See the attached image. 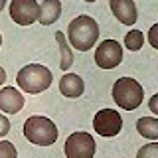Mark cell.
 Wrapping results in <instances>:
<instances>
[{"label":"cell","instance_id":"6da1fadb","mask_svg":"<svg viewBox=\"0 0 158 158\" xmlns=\"http://www.w3.org/2000/svg\"><path fill=\"white\" fill-rule=\"evenodd\" d=\"M97 38H99V24L95 22V18L81 14L69 22L67 42L71 44V48L79 49V52H87L95 46Z\"/></svg>","mask_w":158,"mask_h":158},{"label":"cell","instance_id":"7a4b0ae2","mask_svg":"<svg viewBox=\"0 0 158 158\" xmlns=\"http://www.w3.org/2000/svg\"><path fill=\"white\" fill-rule=\"evenodd\" d=\"M52 71L46 65H40V63H28L18 71L16 75V83L24 93L30 95H38V93L46 91L52 85Z\"/></svg>","mask_w":158,"mask_h":158},{"label":"cell","instance_id":"3957f363","mask_svg":"<svg viewBox=\"0 0 158 158\" xmlns=\"http://www.w3.org/2000/svg\"><path fill=\"white\" fill-rule=\"evenodd\" d=\"M144 89L132 77H118L113 85V101L125 111H135L142 105Z\"/></svg>","mask_w":158,"mask_h":158},{"label":"cell","instance_id":"277c9868","mask_svg":"<svg viewBox=\"0 0 158 158\" xmlns=\"http://www.w3.org/2000/svg\"><path fill=\"white\" fill-rule=\"evenodd\" d=\"M24 136L38 146H52L57 140V127L48 117L34 115L24 123Z\"/></svg>","mask_w":158,"mask_h":158},{"label":"cell","instance_id":"5b68a950","mask_svg":"<svg viewBox=\"0 0 158 158\" xmlns=\"http://www.w3.org/2000/svg\"><path fill=\"white\" fill-rule=\"evenodd\" d=\"M63 150H65L67 158H93L97 150V144H95V138L89 132L79 131L67 136Z\"/></svg>","mask_w":158,"mask_h":158},{"label":"cell","instance_id":"8992f818","mask_svg":"<svg viewBox=\"0 0 158 158\" xmlns=\"http://www.w3.org/2000/svg\"><path fill=\"white\" fill-rule=\"evenodd\" d=\"M93 128L101 136H117L123 128V117L113 109H101L93 117Z\"/></svg>","mask_w":158,"mask_h":158},{"label":"cell","instance_id":"52a82bcc","mask_svg":"<svg viewBox=\"0 0 158 158\" xmlns=\"http://www.w3.org/2000/svg\"><path fill=\"white\" fill-rule=\"evenodd\" d=\"M123 61V48L117 40H105L95 49V63L101 69H115Z\"/></svg>","mask_w":158,"mask_h":158},{"label":"cell","instance_id":"ba28073f","mask_svg":"<svg viewBox=\"0 0 158 158\" xmlns=\"http://www.w3.org/2000/svg\"><path fill=\"white\" fill-rule=\"evenodd\" d=\"M40 4L38 0H12L10 2V18L18 26H30L38 22Z\"/></svg>","mask_w":158,"mask_h":158},{"label":"cell","instance_id":"9c48e42d","mask_svg":"<svg viewBox=\"0 0 158 158\" xmlns=\"http://www.w3.org/2000/svg\"><path fill=\"white\" fill-rule=\"evenodd\" d=\"M111 12L117 16V20L125 26H132L136 24L138 14H136V4L135 0H109Z\"/></svg>","mask_w":158,"mask_h":158},{"label":"cell","instance_id":"30bf717a","mask_svg":"<svg viewBox=\"0 0 158 158\" xmlns=\"http://www.w3.org/2000/svg\"><path fill=\"white\" fill-rule=\"evenodd\" d=\"M24 95L16 87H2L0 89V111L8 115H18L24 107Z\"/></svg>","mask_w":158,"mask_h":158},{"label":"cell","instance_id":"8fae6325","mask_svg":"<svg viewBox=\"0 0 158 158\" xmlns=\"http://www.w3.org/2000/svg\"><path fill=\"white\" fill-rule=\"evenodd\" d=\"M59 91H61L63 97L77 99L85 91V83H83V79L77 73H65V75L59 79Z\"/></svg>","mask_w":158,"mask_h":158},{"label":"cell","instance_id":"7c38bea8","mask_svg":"<svg viewBox=\"0 0 158 158\" xmlns=\"http://www.w3.org/2000/svg\"><path fill=\"white\" fill-rule=\"evenodd\" d=\"M61 16V2L59 0H44L40 4V16L38 22L42 26H52L53 22H57Z\"/></svg>","mask_w":158,"mask_h":158},{"label":"cell","instance_id":"4fadbf2b","mask_svg":"<svg viewBox=\"0 0 158 158\" xmlns=\"http://www.w3.org/2000/svg\"><path fill=\"white\" fill-rule=\"evenodd\" d=\"M136 131L140 136L148 140H158V118L154 117H142L136 121Z\"/></svg>","mask_w":158,"mask_h":158},{"label":"cell","instance_id":"5bb4252c","mask_svg":"<svg viewBox=\"0 0 158 158\" xmlns=\"http://www.w3.org/2000/svg\"><path fill=\"white\" fill-rule=\"evenodd\" d=\"M56 42H57V46H59V53H61V61H59V67H61V71H67V69L73 65L71 46H69L67 38L63 36V32H56Z\"/></svg>","mask_w":158,"mask_h":158},{"label":"cell","instance_id":"9a60e30c","mask_svg":"<svg viewBox=\"0 0 158 158\" xmlns=\"http://www.w3.org/2000/svg\"><path fill=\"white\" fill-rule=\"evenodd\" d=\"M125 46L131 52H138L142 46H144V36H142L140 30H131V32L125 36Z\"/></svg>","mask_w":158,"mask_h":158},{"label":"cell","instance_id":"2e32d148","mask_svg":"<svg viewBox=\"0 0 158 158\" xmlns=\"http://www.w3.org/2000/svg\"><path fill=\"white\" fill-rule=\"evenodd\" d=\"M136 158H158V142H150L144 144L136 152Z\"/></svg>","mask_w":158,"mask_h":158},{"label":"cell","instance_id":"e0dca14e","mask_svg":"<svg viewBox=\"0 0 158 158\" xmlns=\"http://www.w3.org/2000/svg\"><path fill=\"white\" fill-rule=\"evenodd\" d=\"M0 158H18L16 146L8 140H0Z\"/></svg>","mask_w":158,"mask_h":158},{"label":"cell","instance_id":"ac0fdd59","mask_svg":"<svg viewBox=\"0 0 158 158\" xmlns=\"http://www.w3.org/2000/svg\"><path fill=\"white\" fill-rule=\"evenodd\" d=\"M148 42H150L152 48L158 49V24H154V26L148 30Z\"/></svg>","mask_w":158,"mask_h":158},{"label":"cell","instance_id":"d6986e66","mask_svg":"<svg viewBox=\"0 0 158 158\" xmlns=\"http://www.w3.org/2000/svg\"><path fill=\"white\" fill-rule=\"evenodd\" d=\"M8 132H10V121L2 115V113H0V138L6 136Z\"/></svg>","mask_w":158,"mask_h":158},{"label":"cell","instance_id":"ffe728a7","mask_svg":"<svg viewBox=\"0 0 158 158\" xmlns=\"http://www.w3.org/2000/svg\"><path fill=\"white\" fill-rule=\"evenodd\" d=\"M148 109H150L154 115H158V93L150 97V101H148Z\"/></svg>","mask_w":158,"mask_h":158},{"label":"cell","instance_id":"44dd1931","mask_svg":"<svg viewBox=\"0 0 158 158\" xmlns=\"http://www.w3.org/2000/svg\"><path fill=\"white\" fill-rule=\"evenodd\" d=\"M4 81H6V71H4V69L0 67V85H2Z\"/></svg>","mask_w":158,"mask_h":158},{"label":"cell","instance_id":"7402d4cb","mask_svg":"<svg viewBox=\"0 0 158 158\" xmlns=\"http://www.w3.org/2000/svg\"><path fill=\"white\" fill-rule=\"evenodd\" d=\"M6 6V0H0V12H2V8Z\"/></svg>","mask_w":158,"mask_h":158},{"label":"cell","instance_id":"603a6c76","mask_svg":"<svg viewBox=\"0 0 158 158\" xmlns=\"http://www.w3.org/2000/svg\"><path fill=\"white\" fill-rule=\"evenodd\" d=\"M0 46H2V34H0Z\"/></svg>","mask_w":158,"mask_h":158},{"label":"cell","instance_id":"cb8c5ba5","mask_svg":"<svg viewBox=\"0 0 158 158\" xmlns=\"http://www.w3.org/2000/svg\"><path fill=\"white\" fill-rule=\"evenodd\" d=\"M85 2H95V0H85Z\"/></svg>","mask_w":158,"mask_h":158}]
</instances>
